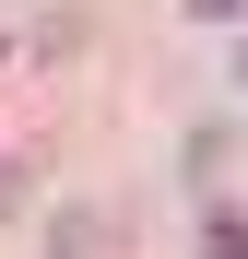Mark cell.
I'll return each instance as SVG.
<instances>
[{
    "label": "cell",
    "mask_w": 248,
    "mask_h": 259,
    "mask_svg": "<svg viewBox=\"0 0 248 259\" xmlns=\"http://www.w3.org/2000/svg\"><path fill=\"white\" fill-rule=\"evenodd\" d=\"M189 12H201V24H236V12H248V0H189Z\"/></svg>",
    "instance_id": "3"
},
{
    "label": "cell",
    "mask_w": 248,
    "mask_h": 259,
    "mask_svg": "<svg viewBox=\"0 0 248 259\" xmlns=\"http://www.w3.org/2000/svg\"><path fill=\"white\" fill-rule=\"evenodd\" d=\"M201 259H248V212H213V236H201Z\"/></svg>",
    "instance_id": "2"
},
{
    "label": "cell",
    "mask_w": 248,
    "mask_h": 259,
    "mask_svg": "<svg viewBox=\"0 0 248 259\" xmlns=\"http://www.w3.org/2000/svg\"><path fill=\"white\" fill-rule=\"evenodd\" d=\"M236 82H248V48H236Z\"/></svg>",
    "instance_id": "4"
},
{
    "label": "cell",
    "mask_w": 248,
    "mask_h": 259,
    "mask_svg": "<svg viewBox=\"0 0 248 259\" xmlns=\"http://www.w3.org/2000/svg\"><path fill=\"white\" fill-rule=\"evenodd\" d=\"M48 259H107V236H95V212H59V236H48Z\"/></svg>",
    "instance_id": "1"
}]
</instances>
